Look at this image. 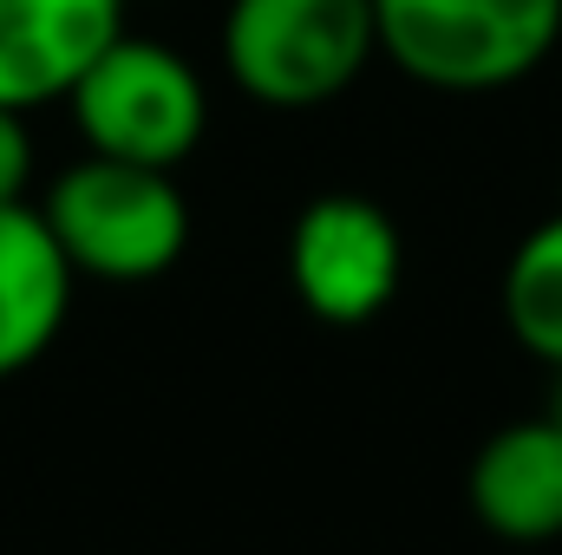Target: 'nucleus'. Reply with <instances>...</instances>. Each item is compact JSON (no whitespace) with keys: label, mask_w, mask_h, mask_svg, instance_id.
<instances>
[{"label":"nucleus","mask_w":562,"mask_h":555,"mask_svg":"<svg viewBox=\"0 0 562 555\" xmlns=\"http://www.w3.org/2000/svg\"><path fill=\"white\" fill-rule=\"evenodd\" d=\"M26 183H33V132H26V112L0 105V203H26Z\"/></svg>","instance_id":"nucleus-10"},{"label":"nucleus","mask_w":562,"mask_h":555,"mask_svg":"<svg viewBox=\"0 0 562 555\" xmlns=\"http://www.w3.org/2000/svg\"><path fill=\"white\" fill-rule=\"evenodd\" d=\"M406 236L400 223L353 190L314 196L288 229V287L321 327H367L400 301Z\"/></svg>","instance_id":"nucleus-5"},{"label":"nucleus","mask_w":562,"mask_h":555,"mask_svg":"<svg viewBox=\"0 0 562 555\" xmlns=\"http://www.w3.org/2000/svg\"><path fill=\"white\" fill-rule=\"evenodd\" d=\"M471 517L517 550L557 543L562 536V424L557 418H517L497 424L471 471H464Z\"/></svg>","instance_id":"nucleus-7"},{"label":"nucleus","mask_w":562,"mask_h":555,"mask_svg":"<svg viewBox=\"0 0 562 555\" xmlns=\"http://www.w3.org/2000/svg\"><path fill=\"white\" fill-rule=\"evenodd\" d=\"M497 307H504L510 340L562 373V209L543 216L510 249L504 281H497Z\"/></svg>","instance_id":"nucleus-9"},{"label":"nucleus","mask_w":562,"mask_h":555,"mask_svg":"<svg viewBox=\"0 0 562 555\" xmlns=\"http://www.w3.org/2000/svg\"><path fill=\"white\" fill-rule=\"evenodd\" d=\"M550 418L562 424V380H557V399H550Z\"/></svg>","instance_id":"nucleus-11"},{"label":"nucleus","mask_w":562,"mask_h":555,"mask_svg":"<svg viewBox=\"0 0 562 555\" xmlns=\"http://www.w3.org/2000/svg\"><path fill=\"white\" fill-rule=\"evenodd\" d=\"M112 33H125V0H0V105L66 99Z\"/></svg>","instance_id":"nucleus-6"},{"label":"nucleus","mask_w":562,"mask_h":555,"mask_svg":"<svg viewBox=\"0 0 562 555\" xmlns=\"http://www.w3.org/2000/svg\"><path fill=\"white\" fill-rule=\"evenodd\" d=\"M40 216L72 275L119 287L170 275L190 249V203L177 190V170H150L99 150H86L72 170L53 177Z\"/></svg>","instance_id":"nucleus-2"},{"label":"nucleus","mask_w":562,"mask_h":555,"mask_svg":"<svg viewBox=\"0 0 562 555\" xmlns=\"http://www.w3.org/2000/svg\"><path fill=\"white\" fill-rule=\"evenodd\" d=\"M72 281L40 203H0V380L26 373L59 340Z\"/></svg>","instance_id":"nucleus-8"},{"label":"nucleus","mask_w":562,"mask_h":555,"mask_svg":"<svg viewBox=\"0 0 562 555\" xmlns=\"http://www.w3.org/2000/svg\"><path fill=\"white\" fill-rule=\"evenodd\" d=\"M66 112L86 150L150 163V170H177L210 132L203 72L177 46L138 39V33H112L99 46V59L72 79Z\"/></svg>","instance_id":"nucleus-4"},{"label":"nucleus","mask_w":562,"mask_h":555,"mask_svg":"<svg viewBox=\"0 0 562 555\" xmlns=\"http://www.w3.org/2000/svg\"><path fill=\"white\" fill-rule=\"evenodd\" d=\"M380 59L373 0H229L223 72L269 112H314Z\"/></svg>","instance_id":"nucleus-3"},{"label":"nucleus","mask_w":562,"mask_h":555,"mask_svg":"<svg viewBox=\"0 0 562 555\" xmlns=\"http://www.w3.org/2000/svg\"><path fill=\"white\" fill-rule=\"evenodd\" d=\"M380 59L425 92L484 99L550 66L562 0H373Z\"/></svg>","instance_id":"nucleus-1"}]
</instances>
